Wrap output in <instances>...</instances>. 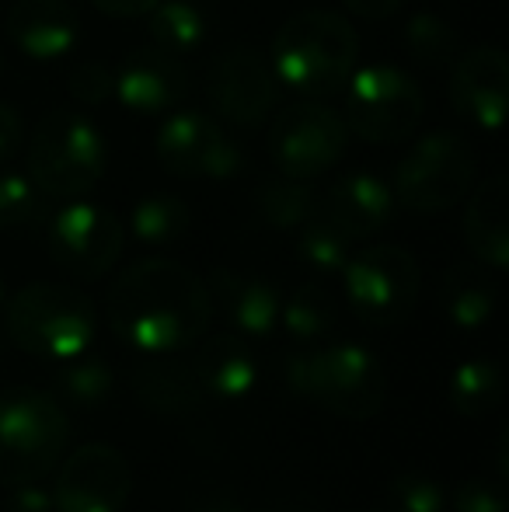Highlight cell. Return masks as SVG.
I'll return each instance as SVG.
<instances>
[{
    "label": "cell",
    "mask_w": 509,
    "mask_h": 512,
    "mask_svg": "<svg viewBox=\"0 0 509 512\" xmlns=\"http://www.w3.org/2000/svg\"><path fill=\"white\" fill-rule=\"evenodd\" d=\"M213 317L206 283L171 258H143L129 265L109 293L112 331L136 352L168 356L203 338Z\"/></svg>",
    "instance_id": "6da1fadb"
},
{
    "label": "cell",
    "mask_w": 509,
    "mask_h": 512,
    "mask_svg": "<svg viewBox=\"0 0 509 512\" xmlns=\"http://www.w3.org/2000/svg\"><path fill=\"white\" fill-rule=\"evenodd\" d=\"M360 56L353 25L335 11H304L290 18L272 39V70L279 84L321 102L346 88Z\"/></svg>",
    "instance_id": "7a4b0ae2"
},
{
    "label": "cell",
    "mask_w": 509,
    "mask_h": 512,
    "mask_svg": "<svg viewBox=\"0 0 509 512\" xmlns=\"http://www.w3.org/2000/svg\"><path fill=\"white\" fill-rule=\"evenodd\" d=\"M286 384L300 398L314 401L328 415L367 422L381 415L387 401V373L363 345L342 342L307 349L286 363Z\"/></svg>",
    "instance_id": "3957f363"
},
{
    "label": "cell",
    "mask_w": 509,
    "mask_h": 512,
    "mask_svg": "<svg viewBox=\"0 0 509 512\" xmlns=\"http://www.w3.org/2000/svg\"><path fill=\"white\" fill-rule=\"evenodd\" d=\"M4 310L14 345L32 356L67 363L95 342V304L74 286L32 283L14 293Z\"/></svg>",
    "instance_id": "277c9868"
},
{
    "label": "cell",
    "mask_w": 509,
    "mask_h": 512,
    "mask_svg": "<svg viewBox=\"0 0 509 512\" xmlns=\"http://www.w3.org/2000/svg\"><path fill=\"white\" fill-rule=\"evenodd\" d=\"M70 436L67 411L46 391L14 387L0 394V485L39 481L60 464Z\"/></svg>",
    "instance_id": "5b68a950"
},
{
    "label": "cell",
    "mask_w": 509,
    "mask_h": 512,
    "mask_svg": "<svg viewBox=\"0 0 509 512\" xmlns=\"http://www.w3.org/2000/svg\"><path fill=\"white\" fill-rule=\"evenodd\" d=\"M105 140L91 119L77 112H49L28 143V178L53 199H81L105 175Z\"/></svg>",
    "instance_id": "8992f818"
},
{
    "label": "cell",
    "mask_w": 509,
    "mask_h": 512,
    "mask_svg": "<svg viewBox=\"0 0 509 512\" xmlns=\"http://www.w3.org/2000/svg\"><path fill=\"white\" fill-rule=\"evenodd\" d=\"M475 182V157L464 136L436 129L415 140L394 168V199L412 213H443L457 206Z\"/></svg>",
    "instance_id": "52a82bcc"
},
{
    "label": "cell",
    "mask_w": 509,
    "mask_h": 512,
    "mask_svg": "<svg viewBox=\"0 0 509 512\" xmlns=\"http://www.w3.org/2000/svg\"><path fill=\"white\" fill-rule=\"evenodd\" d=\"M346 300L370 328H391L412 314L419 300V262L398 244H374L349 255L342 269Z\"/></svg>",
    "instance_id": "ba28073f"
},
{
    "label": "cell",
    "mask_w": 509,
    "mask_h": 512,
    "mask_svg": "<svg viewBox=\"0 0 509 512\" xmlns=\"http://www.w3.org/2000/svg\"><path fill=\"white\" fill-rule=\"evenodd\" d=\"M426 98L419 84L398 67H363L346 81V126L360 140L401 143L415 133Z\"/></svg>",
    "instance_id": "9c48e42d"
},
{
    "label": "cell",
    "mask_w": 509,
    "mask_h": 512,
    "mask_svg": "<svg viewBox=\"0 0 509 512\" xmlns=\"http://www.w3.org/2000/svg\"><path fill=\"white\" fill-rule=\"evenodd\" d=\"M349 150V126L335 108L321 102H300L276 115L269 129V157L279 175L311 178L332 171Z\"/></svg>",
    "instance_id": "30bf717a"
},
{
    "label": "cell",
    "mask_w": 509,
    "mask_h": 512,
    "mask_svg": "<svg viewBox=\"0 0 509 512\" xmlns=\"http://www.w3.org/2000/svg\"><path fill=\"white\" fill-rule=\"evenodd\" d=\"M157 161L175 178H206V182H227L241 175L245 157L238 143L203 112H175L157 129Z\"/></svg>",
    "instance_id": "8fae6325"
},
{
    "label": "cell",
    "mask_w": 509,
    "mask_h": 512,
    "mask_svg": "<svg viewBox=\"0 0 509 512\" xmlns=\"http://www.w3.org/2000/svg\"><path fill=\"white\" fill-rule=\"evenodd\" d=\"M49 255L74 279H102L123 255V223L109 209L70 199L49 220Z\"/></svg>",
    "instance_id": "7c38bea8"
},
{
    "label": "cell",
    "mask_w": 509,
    "mask_h": 512,
    "mask_svg": "<svg viewBox=\"0 0 509 512\" xmlns=\"http://www.w3.org/2000/svg\"><path fill=\"white\" fill-rule=\"evenodd\" d=\"M129 492V460L116 446L88 443L63 460V471L53 485V506L56 512H123Z\"/></svg>",
    "instance_id": "4fadbf2b"
},
{
    "label": "cell",
    "mask_w": 509,
    "mask_h": 512,
    "mask_svg": "<svg viewBox=\"0 0 509 512\" xmlns=\"http://www.w3.org/2000/svg\"><path fill=\"white\" fill-rule=\"evenodd\" d=\"M279 77L252 46H234L210 70V102L234 126H258L272 115Z\"/></svg>",
    "instance_id": "5bb4252c"
},
{
    "label": "cell",
    "mask_w": 509,
    "mask_h": 512,
    "mask_svg": "<svg viewBox=\"0 0 509 512\" xmlns=\"http://www.w3.org/2000/svg\"><path fill=\"white\" fill-rule=\"evenodd\" d=\"M450 102L461 119L478 129H499L509 108V60L503 49H468L454 60L450 74Z\"/></svg>",
    "instance_id": "9a60e30c"
},
{
    "label": "cell",
    "mask_w": 509,
    "mask_h": 512,
    "mask_svg": "<svg viewBox=\"0 0 509 512\" xmlns=\"http://www.w3.org/2000/svg\"><path fill=\"white\" fill-rule=\"evenodd\" d=\"M189 95V74L178 56L161 53L157 46L136 49L116 70L112 98L133 115H168Z\"/></svg>",
    "instance_id": "2e32d148"
},
{
    "label": "cell",
    "mask_w": 509,
    "mask_h": 512,
    "mask_svg": "<svg viewBox=\"0 0 509 512\" xmlns=\"http://www.w3.org/2000/svg\"><path fill=\"white\" fill-rule=\"evenodd\" d=\"M394 209H398V199L384 178L370 175V171H349L328 189L321 213L356 244L391 227Z\"/></svg>",
    "instance_id": "e0dca14e"
},
{
    "label": "cell",
    "mask_w": 509,
    "mask_h": 512,
    "mask_svg": "<svg viewBox=\"0 0 509 512\" xmlns=\"http://www.w3.org/2000/svg\"><path fill=\"white\" fill-rule=\"evenodd\" d=\"M7 35L25 56L53 63L74 49L77 14L67 0H14L7 11Z\"/></svg>",
    "instance_id": "ac0fdd59"
},
{
    "label": "cell",
    "mask_w": 509,
    "mask_h": 512,
    "mask_svg": "<svg viewBox=\"0 0 509 512\" xmlns=\"http://www.w3.org/2000/svg\"><path fill=\"white\" fill-rule=\"evenodd\" d=\"M210 300L224 310V317L234 324L238 335L265 338L276 331L279 310H283V297L279 290L262 276H248V272L217 269L210 276Z\"/></svg>",
    "instance_id": "d6986e66"
},
{
    "label": "cell",
    "mask_w": 509,
    "mask_h": 512,
    "mask_svg": "<svg viewBox=\"0 0 509 512\" xmlns=\"http://www.w3.org/2000/svg\"><path fill=\"white\" fill-rule=\"evenodd\" d=\"M464 206V241L475 251V258L489 269L503 272L509 265V220H506V203H509V182L503 171L489 175L478 185Z\"/></svg>",
    "instance_id": "ffe728a7"
},
{
    "label": "cell",
    "mask_w": 509,
    "mask_h": 512,
    "mask_svg": "<svg viewBox=\"0 0 509 512\" xmlns=\"http://www.w3.org/2000/svg\"><path fill=\"white\" fill-rule=\"evenodd\" d=\"M206 398L241 401L258 387V359L241 335H213L192 356Z\"/></svg>",
    "instance_id": "44dd1931"
},
{
    "label": "cell",
    "mask_w": 509,
    "mask_h": 512,
    "mask_svg": "<svg viewBox=\"0 0 509 512\" xmlns=\"http://www.w3.org/2000/svg\"><path fill=\"white\" fill-rule=\"evenodd\" d=\"M133 391L140 405L157 415H189L203 408L206 391L199 384L192 363H154L133 373Z\"/></svg>",
    "instance_id": "7402d4cb"
},
{
    "label": "cell",
    "mask_w": 509,
    "mask_h": 512,
    "mask_svg": "<svg viewBox=\"0 0 509 512\" xmlns=\"http://www.w3.org/2000/svg\"><path fill=\"white\" fill-rule=\"evenodd\" d=\"M440 307L450 324L464 331L485 328L496 314V283L478 265H454L443 276Z\"/></svg>",
    "instance_id": "603a6c76"
},
{
    "label": "cell",
    "mask_w": 509,
    "mask_h": 512,
    "mask_svg": "<svg viewBox=\"0 0 509 512\" xmlns=\"http://www.w3.org/2000/svg\"><path fill=\"white\" fill-rule=\"evenodd\" d=\"M150 46H157L168 56H189L206 42L210 21L196 0H157L147 11Z\"/></svg>",
    "instance_id": "cb8c5ba5"
},
{
    "label": "cell",
    "mask_w": 509,
    "mask_h": 512,
    "mask_svg": "<svg viewBox=\"0 0 509 512\" xmlns=\"http://www.w3.org/2000/svg\"><path fill=\"white\" fill-rule=\"evenodd\" d=\"M255 209L269 227L276 230H297L318 213V196L307 189L300 178H269L255 189Z\"/></svg>",
    "instance_id": "d4e9b609"
},
{
    "label": "cell",
    "mask_w": 509,
    "mask_h": 512,
    "mask_svg": "<svg viewBox=\"0 0 509 512\" xmlns=\"http://www.w3.org/2000/svg\"><path fill=\"white\" fill-rule=\"evenodd\" d=\"M279 324H283L286 335H290L293 342H300V345L318 342V338H325L335 324V300L328 297L325 286L304 283L283 300Z\"/></svg>",
    "instance_id": "484cf974"
},
{
    "label": "cell",
    "mask_w": 509,
    "mask_h": 512,
    "mask_svg": "<svg viewBox=\"0 0 509 512\" xmlns=\"http://www.w3.org/2000/svg\"><path fill=\"white\" fill-rule=\"evenodd\" d=\"M503 398V373L492 359L461 363L450 377V405L464 418H482Z\"/></svg>",
    "instance_id": "4316f807"
},
{
    "label": "cell",
    "mask_w": 509,
    "mask_h": 512,
    "mask_svg": "<svg viewBox=\"0 0 509 512\" xmlns=\"http://www.w3.org/2000/svg\"><path fill=\"white\" fill-rule=\"evenodd\" d=\"M192 223L189 206L178 196H168V192H150L129 213V227H133V237L143 244H171L178 237H185Z\"/></svg>",
    "instance_id": "83f0119b"
},
{
    "label": "cell",
    "mask_w": 509,
    "mask_h": 512,
    "mask_svg": "<svg viewBox=\"0 0 509 512\" xmlns=\"http://www.w3.org/2000/svg\"><path fill=\"white\" fill-rule=\"evenodd\" d=\"M353 241L328 220L325 213H314L307 223L297 227V255L307 269L321 272V276H335V272L346 269L349 255H353Z\"/></svg>",
    "instance_id": "f1b7e54d"
},
{
    "label": "cell",
    "mask_w": 509,
    "mask_h": 512,
    "mask_svg": "<svg viewBox=\"0 0 509 512\" xmlns=\"http://www.w3.org/2000/svg\"><path fill=\"white\" fill-rule=\"evenodd\" d=\"M405 49L422 67H447L461 56V35L440 14H412L405 25Z\"/></svg>",
    "instance_id": "f546056e"
},
{
    "label": "cell",
    "mask_w": 509,
    "mask_h": 512,
    "mask_svg": "<svg viewBox=\"0 0 509 512\" xmlns=\"http://www.w3.org/2000/svg\"><path fill=\"white\" fill-rule=\"evenodd\" d=\"M112 387H116V373L105 359L95 356H74L67 359V366L60 370V394L74 408H102L112 398Z\"/></svg>",
    "instance_id": "4dcf8cb0"
},
{
    "label": "cell",
    "mask_w": 509,
    "mask_h": 512,
    "mask_svg": "<svg viewBox=\"0 0 509 512\" xmlns=\"http://www.w3.org/2000/svg\"><path fill=\"white\" fill-rule=\"evenodd\" d=\"M46 216V196L28 175L0 171V230L32 227Z\"/></svg>",
    "instance_id": "1f68e13d"
},
{
    "label": "cell",
    "mask_w": 509,
    "mask_h": 512,
    "mask_svg": "<svg viewBox=\"0 0 509 512\" xmlns=\"http://www.w3.org/2000/svg\"><path fill=\"white\" fill-rule=\"evenodd\" d=\"M391 499L394 512H447V492L440 481L415 471L398 474L391 481Z\"/></svg>",
    "instance_id": "d6a6232c"
},
{
    "label": "cell",
    "mask_w": 509,
    "mask_h": 512,
    "mask_svg": "<svg viewBox=\"0 0 509 512\" xmlns=\"http://www.w3.org/2000/svg\"><path fill=\"white\" fill-rule=\"evenodd\" d=\"M112 88H116V70H109L105 63H81V67L70 70V95L84 105H102L112 98Z\"/></svg>",
    "instance_id": "836d02e7"
},
{
    "label": "cell",
    "mask_w": 509,
    "mask_h": 512,
    "mask_svg": "<svg viewBox=\"0 0 509 512\" xmlns=\"http://www.w3.org/2000/svg\"><path fill=\"white\" fill-rule=\"evenodd\" d=\"M447 506L454 512H506V492L499 481L471 478L454 492V499H447Z\"/></svg>",
    "instance_id": "e575fe53"
},
{
    "label": "cell",
    "mask_w": 509,
    "mask_h": 512,
    "mask_svg": "<svg viewBox=\"0 0 509 512\" xmlns=\"http://www.w3.org/2000/svg\"><path fill=\"white\" fill-rule=\"evenodd\" d=\"M7 512H56L53 492L39 485V481H25V485H11V499Z\"/></svg>",
    "instance_id": "d590c367"
},
{
    "label": "cell",
    "mask_w": 509,
    "mask_h": 512,
    "mask_svg": "<svg viewBox=\"0 0 509 512\" xmlns=\"http://www.w3.org/2000/svg\"><path fill=\"white\" fill-rule=\"evenodd\" d=\"M21 140H25V126H21L18 108L0 105V164L11 161L21 150Z\"/></svg>",
    "instance_id": "8d00e7d4"
},
{
    "label": "cell",
    "mask_w": 509,
    "mask_h": 512,
    "mask_svg": "<svg viewBox=\"0 0 509 512\" xmlns=\"http://www.w3.org/2000/svg\"><path fill=\"white\" fill-rule=\"evenodd\" d=\"M109 18H147V11L157 0H91Z\"/></svg>",
    "instance_id": "74e56055"
},
{
    "label": "cell",
    "mask_w": 509,
    "mask_h": 512,
    "mask_svg": "<svg viewBox=\"0 0 509 512\" xmlns=\"http://www.w3.org/2000/svg\"><path fill=\"white\" fill-rule=\"evenodd\" d=\"M346 4V11L360 14V18L367 21H384L391 18V14H398V7L405 4V0H342Z\"/></svg>",
    "instance_id": "f35d334b"
},
{
    "label": "cell",
    "mask_w": 509,
    "mask_h": 512,
    "mask_svg": "<svg viewBox=\"0 0 509 512\" xmlns=\"http://www.w3.org/2000/svg\"><path fill=\"white\" fill-rule=\"evenodd\" d=\"M196 512H245L238 506V502L234 499H224V495H220V499H210V502H203V506H199Z\"/></svg>",
    "instance_id": "ab89813d"
},
{
    "label": "cell",
    "mask_w": 509,
    "mask_h": 512,
    "mask_svg": "<svg viewBox=\"0 0 509 512\" xmlns=\"http://www.w3.org/2000/svg\"><path fill=\"white\" fill-rule=\"evenodd\" d=\"M7 307V283H4V276H0V310Z\"/></svg>",
    "instance_id": "60d3db41"
},
{
    "label": "cell",
    "mask_w": 509,
    "mask_h": 512,
    "mask_svg": "<svg viewBox=\"0 0 509 512\" xmlns=\"http://www.w3.org/2000/svg\"><path fill=\"white\" fill-rule=\"evenodd\" d=\"M272 512H304V509H293V506H279V509H272Z\"/></svg>",
    "instance_id": "b9f144b4"
},
{
    "label": "cell",
    "mask_w": 509,
    "mask_h": 512,
    "mask_svg": "<svg viewBox=\"0 0 509 512\" xmlns=\"http://www.w3.org/2000/svg\"><path fill=\"white\" fill-rule=\"evenodd\" d=\"M0 67H4V56H0Z\"/></svg>",
    "instance_id": "7bdbcfd3"
},
{
    "label": "cell",
    "mask_w": 509,
    "mask_h": 512,
    "mask_svg": "<svg viewBox=\"0 0 509 512\" xmlns=\"http://www.w3.org/2000/svg\"><path fill=\"white\" fill-rule=\"evenodd\" d=\"M377 512H381V509H377Z\"/></svg>",
    "instance_id": "ee69618b"
}]
</instances>
